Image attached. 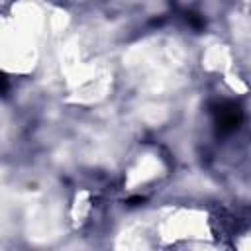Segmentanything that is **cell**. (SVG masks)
<instances>
[{
    "label": "cell",
    "instance_id": "obj_2",
    "mask_svg": "<svg viewBox=\"0 0 251 251\" xmlns=\"http://www.w3.org/2000/svg\"><path fill=\"white\" fill-rule=\"evenodd\" d=\"M186 24L192 27V29H196V31H200V29H204V25H206V22H204V18L200 16V14H196V12H186Z\"/></svg>",
    "mask_w": 251,
    "mask_h": 251
},
{
    "label": "cell",
    "instance_id": "obj_1",
    "mask_svg": "<svg viewBox=\"0 0 251 251\" xmlns=\"http://www.w3.org/2000/svg\"><path fill=\"white\" fill-rule=\"evenodd\" d=\"M210 114H212V122H214V127H216L218 135H227V133L235 131L243 122L241 106L235 104V102H229V100L214 104L210 108Z\"/></svg>",
    "mask_w": 251,
    "mask_h": 251
}]
</instances>
